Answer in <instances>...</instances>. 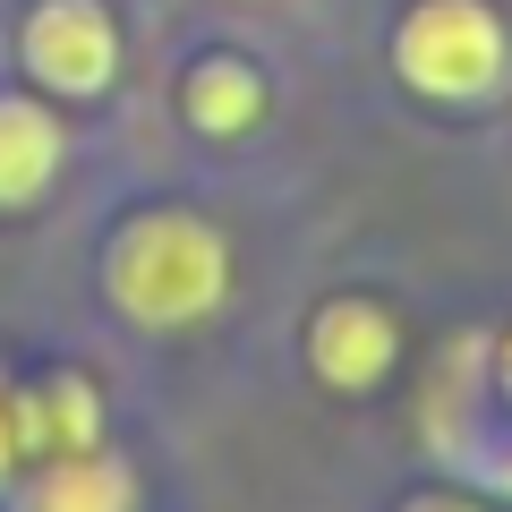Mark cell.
I'll use <instances>...</instances> for the list:
<instances>
[{
	"label": "cell",
	"instance_id": "cell-1",
	"mask_svg": "<svg viewBox=\"0 0 512 512\" xmlns=\"http://www.w3.org/2000/svg\"><path fill=\"white\" fill-rule=\"evenodd\" d=\"M103 282H111L128 325L171 333V325H197V316L222 308V291H231V248H222V231L205 214H137L111 239Z\"/></svg>",
	"mask_w": 512,
	"mask_h": 512
},
{
	"label": "cell",
	"instance_id": "cell-2",
	"mask_svg": "<svg viewBox=\"0 0 512 512\" xmlns=\"http://www.w3.org/2000/svg\"><path fill=\"white\" fill-rule=\"evenodd\" d=\"M393 69L436 103H478L504 86L512 69V35L487 0H419L393 35Z\"/></svg>",
	"mask_w": 512,
	"mask_h": 512
},
{
	"label": "cell",
	"instance_id": "cell-3",
	"mask_svg": "<svg viewBox=\"0 0 512 512\" xmlns=\"http://www.w3.org/2000/svg\"><path fill=\"white\" fill-rule=\"evenodd\" d=\"M26 69L52 94H103L120 77V26L103 0H43L26 18Z\"/></svg>",
	"mask_w": 512,
	"mask_h": 512
},
{
	"label": "cell",
	"instance_id": "cell-4",
	"mask_svg": "<svg viewBox=\"0 0 512 512\" xmlns=\"http://www.w3.org/2000/svg\"><path fill=\"white\" fill-rule=\"evenodd\" d=\"M393 316L376 308V299H325L308 325V367L333 384V393H367V384L393 367Z\"/></svg>",
	"mask_w": 512,
	"mask_h": 512
},
{
	"label": "cell",
	"instance_id": "cell-5",
	"mask_svg": "<svg viewBox=\"0 0 512 512\" xmlns=\"http://www.w3.org/2000/svg\"><path fill=\"white\" fill-rule=\"evenodd\" d=\"M60 171V128L43 103L0 94V205H35Z\"/></svg>",
	"mask_w": 512,
	"mask_h": 512
},
{
	"label": "cell",
	"instance_id": "cell-6",
	"mask_svg": "<svg viewBox=\"0 0 512 512\" xmlns=\"http://www.w3.org/2000/svg\"><path fill=\"white\" fill-rule=\"evenodd\" d=\"M188 128H205V137H239V128H256L265 120V77L248 69V60H231V52H214V60H197L188 69Z\"/></svg>",
	"mask_w": 512,
	"mask_h": 512
},
{
	"label": "cell",
	"instance_id": "cell-7",
	"mask_svg": "<svg viewBox=\"0 0 512 512\" xmlns=\"http://www.w3.org/2000/svg\"><path fill=\"white\" fill-rule=\"evenodd\" d=\"M26 512H137V478L103 453H60L26 487Z\"/></svg>",
	"mask_w": 512,
	"mask_h": 512
},
{
	"label": "cell",
	"instance_id": "cell-8",
	"mask_svg": "<svg viewBox=\"0 0 512 512\" xmlns=\"http://www.w3.org/2000/svg\"><path fill=\"white\" fill-rule=\"evenodd\" d=\"M9 419H18V444L52 436L60 453H94V436H103V402L86 376H60L43 402H9Z\"/></svg>",
	"mask_w": 512,
	"mask_h": 512
},
{
	"label": "cell",
	"instance_id": "cell-9",
	"mask_svg": "<svg viewBox=\"0 0 512 512\" xmlns=\"http://www.w3.org/2000/svg\"><path fill=\"white\" fill-rule=\"evenodd\" d=\"M9 453H18V419H9V376H0V478H9Z\"/></svg>",
	"mask_w": 512,
	"mask_h": 512
},
{
	"label": "cell",
	"instance_id": "cell-10",
	"mask_svg": "<svg viewBox=\"0 0 512 512\" xmlns=\"http://www.w3.org/2000/svg\"><path fill=\"white\" fill-rule=\"evenodd\" d=\"M402 512H478L470 495H419V504H402Z\"/></svg>",
	"mask_w": 512,
	"mask_h": 512
},
{
	"label": "cell",
	"instance_id": "cell-11",
	"mask_svg": "<svg viewBox=\"0 0 512 512\" xmlns=\"http://www.w3.org/2000/svg\"><path fill=\"white\" fill-rule=\"evenodd\" d=\"M495 384H504V402H512V333L495 342Z\"/></svg>",
	"mask_w": 512,
	"mask_h": 512
}]
</instances>
